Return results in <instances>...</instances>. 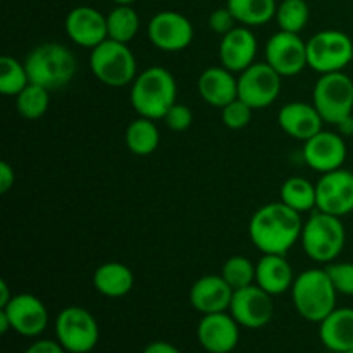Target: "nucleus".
Instances as JSON below:
<instances>
[{
  "label": "nucleus",
  "mask_w": 353,
  "mask_h": 353,
  "mask_svg": "<svg viewBox=\"0 0 353 353\" xmlns=\"http://www.w3.org/2000/svg\"><path fill=\"white\" fill-rule=\"evenodd\" d=\"M209 26L214 33L224 37L226 33H230L233 28H236V19L231 14V10L228 7H219V9L214 10L209 17Z\"/></svg>",
  "instance_id": "obj_37"
},
{
  "label": "nucleus",
  "mask_w": 353,
  "mask_h": 353,
  "mask_svg": "<svg viewBox=\"0 0 353 353\" xmlns=\"http://www.w3.org/2000/svg\"><path fill=\"white\" fill-rule=\"evenodd\" d=\"M24 353H65V350L62 348V345L59 341L38 340L33 345H30Z\"/></svg>",
  "instance_id": "obj_38"
},
{
  "label": "nucleus",
  "mask_w": 353,
  "mask_h": 353,
  "mask_svg": "<svg viewBox=\"0 0 353 353\" xmlns=\"http://www.w3.org/2000/svg\"><path fill=\"white\" fill-rule=\"evenodd\" d=\"M255 55H257V38L248 26L240 24L221 38V65L230 69L234 74H240L250 68L255 62Z\"/></svg>",
  "instance_id": "obj_19"
},
{
  "label": "nucleus",
  "mask_w": 353,
  "mask_h": 353,
  "mask_svg": "<svg viewBox=\"0 0 353 353\" xmlns=\"http://www.w3.org/2000/svg\"><path fill=\"white\" fill-rule=\"evenodd\" d=\"M309 17L310 9L305 0H283L278 3L274 19L278 21L281 31L300 34V31L305 30Z\"/></svg>",
  "instance_id": "obj_32"
},
{
  "label": "nucleus",
  "mask_w": 353,
  "mask_h": 353,
  "mask_svg": "<svg viewBox=\"0 0 353 353\" xmlns=\"http://www.w3.org/2000/svg\"><path fill=\"white\" fill-rule=\"evenodd\" d=\"M0 310L7 314L12 331L26 338H34L48 326V310L38 296L31 293H19Z\"/></svg>",
  "instance_id": "obj_15"
},
{
  "label": "nucleus",
  "mask_w": 353,
  "mask_h": 353,
  "mask_svg": "<svg viewBox=\"0 0 353 353\" xmlns=\"http://www.w3.org/2000/svg\"><path fill=\"white\" fill-rule=\"evenodd\" d=\"M336 288L326 269H307L296 276L292 299L296 312L309 323H321L336 309Z\"/></svg>",
  "instance_id": "obj_4"
},
{
  "label": "nucleus",
  "mask_w": 353,
  "mask_h": 353,
  "mask_svg": "<svg viewBox=\"0 0 353 353\" xmlns=\"http://www.w3.org/2000/svg\"><path fill=\"white\" fill-rule=\"evenodd\" d=\"M281 74L268 62H254L238 76V99L254 110L272 105L281 92Z\"/></svg>",
  "instance_id": "obj_10"
},
{
  "label": "nucleus",
  "mask_w": 353,
  "mask_h": 353,
  "mask_svg": "<svg viewBox=\"0 0 353 353\" xmlns=\"http://www.w3.org/2000/svg\"><path fill=\"white\" fill-rule=\"evenodd\" d=\"M303 221L300 212L283 202L261 207L248 223L252 243L262 254L286 255L302 238Z\"/></svg>",
  "instance_id": "obj_1"
},
{
  "label": "nucleus",
  "mask_w": 353,
  "mask_h": 353,
  "mask_svg": "<svg viewBox=\"0 0 353 353\" xmlns=\"http://www.w3.org/2000/svg\"><path fill=\"white\" fill-rule=\"evenodd\" d=\"M319 338L327 350L347 353L353 350V309H334L319 323Z\"/></svg>",
  "instance_id": "obj_24"
},
{
  "label": "nucleus",
  "mask_w": 353,
  "mask_h": 353,
  "mask_svg": "<svg viewBox=\"0 0 353 353\" xmlns=\"http://www.w3.org/2000/svg\"><path fill=\"white\" fill-rule=\"evenodd\" d=\"M9 330H12L9 317H7V314L3 310H0V333L6 334Z\"/></svg>",
  "instance_id": "obj_43"
},
{
  "label": "nucleus",
  "mask_w": 353,
  "mask_h": 353,
  "mask_svg": "<svg viewBox=\"0 0 353 353\" xmlns=\"http://www.w3.org/2000/svg\"><path fill=\"white\" fill-rule=\"evenodd\" d=\"M124 141L131 154L145 157V155L154 154L159 148L161 133L154 121L147 119V117H138V119L131 121L130 126L126 128Z\"/></svg>",
  "instance_id": "obj_27"
},
{
  "label": "nucleus",
  "mask_w": 353,
  "mask_h": 353,
  "mask_svg": "<svg viewBox=\"0 0 353 353\" xmlns=\"http://www.w3.org/2000/svg\"><path fill=\"white\" fill-rule=\"evenodd\" d=\"M300 241L310 261L317 264H331L343 252L347 243V231L341 223V217L316 209L312 216L303 223Z\"/></svg>",
  "instance_id": "obj_5"
},
{
  "label": "nucleus",
  "mask_w": 353,
  "mask_h": 353,
  "mask_svg": "<svg viewBox=\"0 0 353 353\" xmlns=\"http://www.w3.org/2000/svg\"><path fill=\"white\" fill-rule=\"evenodd\" d=\"M336 128H338V133H340L341 137H352L353 134V116L341 121L340 124H336Z\"/></svg>",
  "instance_id": "obj_41"
},
{
  "label": "nucleus",
  "mask_w": 353,
  "mask_h": 353,
  "mask_svg": "<svg viewBox=\"0 0 353 353\" xmlns=\"http://www.w3.org/2000/svg\"><path fill=\"white\" fill-rule=\"evenodd\" d=\"M165 124L169 126V130L172 131H186L193 123V112L190 110L188 105L185 103H178L176 102L174 105L169 109V112L165 114L164 117Z\"/></svg>",
  "instance_id": "obj_36"
},
{
  "label": "nucleus",
  "mask_w": 353,
  "mask_h": 353,
  "mask_svg": "<svg viewBox=\"0 0 353 353\" xmlns=\"http://www.w3.org/2000/svg\"><path fill=\"white\" fill-rule=\"evenodd\" d=\"M50 105V90L30 83L19 95L16 97V109L21 117L28 121H37L48 110Z\"/></svg>",
  "instance_id": "obj_30"
},
{
  "label": "nucleus",
  "mask_w": 353,
  "mask_h": 353,
  "mask_svg": "<svg viewBox=\"0 0 353 353\" xmlns=\"http://www.w3.org/2000/svg\"><path fill=\"white\" fill-rule=\"evenodd\" d=\"M134 274L121 262H105L93 272V286L107 299H121L133 290Z\"/></svg>",
  "instance_id": "obj_25"
},
{
  "label": "nucleus",
  "mask_w": 353,
  "mask_h": 353,
  "mask_svg": "<svg viewBox=\"0 0 353 353\" xmlns=\"http://www.w3.org/2000/svg\"><path fill=\"white\" fill-rule=\"evenodd\" d=\"M140 30V16L133 6H116L107 14V33L109 38L130 43Z\"/></svg>",
  "instance_id": "obj_29"
},
{
  "label": "nucleus",
  "mask_w": 353,
  "mask_h": 353,
  "mask_svg": "<svg viewBox=\"0 0 353 353\" xmlns=\"http://www.w3.org/2000/svg\"><path fill=\"white\" fill-rule=\"evenodd\" d=\"M347 159V143L340 133L319 131L303 145V161L310 169L321 172L336 171Z\"/></svg>",
  "instance_id": "obj_18"
},
{
  "label": "nucleus",
  "mask_w": 353,
  "mask_h": 353,
  "mask_svg": "<svg viewBox=\"0 0 353 353\" xmlns=\"http://www.w3.org/2000/svg\"><path fill=\"white\" fill-rule=\"evenodd\" d=\"M12 296L14 295H10V290H9V285H7V281H0V309L6 307L7 303L10 302Z\"/></svg>",
  "instance_id": "obj_42"
},
{
  "label": "nucleus",
  "mask_w": 353,
  "mask_h": 353,
  "mask_svg": "<svg viewBox=\"0 0 353 353\" xmlns=\"http://www.w3.org/2000/svg\"><path fill=\"white\" fill-rule=\"evenodd\" d=\"M347 353H353V350L352 352H347Z\"/></svg>",
  "instance_id": "obj_45"
},
{
  "label": "nucleus",
  "mask_w": 353,
  "mask_h": 353,
  "mask_svg": "<svg viewBox=\"0 0 353 353\" xmlns=\"http://www.w3.org/2000/svg\"><path fill=\"white\" fill-rule=\"evenodd\" d=\"M200 345L209 353H231L240 341V324L231 314H205L196 327Z\"/></svg>",
  "instance_id": "obj_17"
},
{
  "label": "nucleus",
  "mask_w": 353,
  "mask_h": 353,
  "mask_svg": "<svg viewBox=\"0 0 353 353\" xmlns=\"http://www.w3.org/2000/svg\"><path fill=\"white\" fill-rule=\"evenodd\" d=\"M312 103L327 124H340L353 116V81L350 76L340 72L321 74L314 85Z\"/></svg>",
  "instance_id": "obj_7"
},
{
  "label": "nucleus",
  "mask_w": 353,
  "mask_h": 353,
  "mask_svg": "<svg viewBox=\"0 0 353 353\" xmlns=\"http://www.w3.org/2000/svg\"><path fill=\"white\" fill-rule=\"evenodd\" d=\"M234 290L224 281L223 276L209 274L196 279L190 290V303L200 314H217L230 310Z\"/></svg>",
  "instance_id": "obj_20"
},
{
  "label": "nucleus",
  "mask_w": 353,
  "mask_h": 353,
  "mask_svg": "<svg viewBox=\"0 0 353 353\" xmlns=\"http://www.w3.org/2000/svg\"><path fill=\"white\" fill-rule=\"evenodd\" d=\"M90 69L100 83L112 88L131 85L137 78V59L128 43L107 38L90 52Z\"/></svg>",
  "instance_id": "obj_6"
},
{
  "label": "nucleus",
  "mask_w": 353,
  "mask_h": 353,
  "mask_svg": "<svg viewBox=\"0 0 353 353\" xmlns=\"http://www.w3.org/2000/svg\"><path fill=\"white\" fill-rule=\"evenodd\" d=\"M230 314L241 327L261 330V327L268 326L274 316L272 295H269L257 285L234 290Z\"/></svg>",
  "instance_id": "obj_13"
},
{
  "label": "nucleus",
  "mask_w": 353,
  "mask_h": 353,
  "mask_svg": "<svg viewBox=\"0 0 353 353\" xmlns=\"http://www.w3.org/2000/svg\"><path fill=\"white\" fill-rule=\"evenodd\" d=\"M55 336L65 352L88 353L99 343V323L83 307H65L55 319Z\"/></svg>",
  "instance_id": "obj_9"
},
{
  "label": "nucleus",
  "mask_w": 353,
  "mask_h": 353,
  "mask_svg": "<svg viewBox=\"0 0 353 353\" xmlns=\"http://www.w3.org/2000/svg\"><path fill=\"white\" fill-rule=\"evenodd\" d=\"M116 6H131V3H134L137 0H112Z\"/></svg>",
  "instance_id": "obj_44"
},
{
  "label": "nucleus",
  "mask_w": 353,
  "mask_h": 353,
  "mask_svg": "<svg viewBox=\"0 0 353 353\" xmlns=\"http://www.w3.org/2000/svg\"><path fill=\"white\" fill-rule=\"evenodd\" d=\"M316 209L343 217L353 212V172L348 169L324 172L316 185Z\"/></svg>",
  "instance_id": "obj_14"
},
{
  "label": "nucleus",
  "mask_w": 353,
  "mask_h": 353,
  "mask_svg": "<svg viewBox=\"0 0 353 353\" xmlns=\"http://www.w3.org/2000/svg\"><path fill=\"white\" fill-rule=\"evenodd\" d=\"M278 123L288 137L307 141L316 137L319 131H323L324 119L317 112L314 103L290 102L279 110Z\"/></svg>",
  "instance_id": "obj_21"
},
{
  "label": "nucleus",
  "mask_w": 353,
  "mask_h": 353,
  "mask_svg": "<svg viewBox=\"0 0 353 353\" xmlns=\"http://www.w3.org/2000/svg\"><path fill=\"white\" fill-rule=\"evenodd\" d=\"M252 112L254 109L247 102H243L241 99H234L233 102L221 109V117H223L224 126L230 130H243L250 124Z\"/></svg>",
  "instance_id": "obj_34"
},
{
  "label": "nucleus",
  "mask_w": 353,
  "mask_h": 353,
  "mask_svg": "<svg viewBox=\"0 0 353 353\" xmlns=\"http://www.w3.org/2000/svg\"><path fill=\"white\" fill-rule=\"evenodd\" d=\"M281 202L286 203L290 209L296 210V212H309V210L316 209L317 203V193L316 185L305 178H288L281 186Z\"/></svg>",
  "instance_id": "obj_28"
},
{
  "label": "nucleus",
  "mask_w": 353,
  "mask_h": 353,
  "mask_svg": "<svg viewBox=\"0 0 353 353\" xmlns=\"http://www.w3.org/2000/svg\"><path fill=\"white\" fill-rule=\"evenodd\" d=\"M24 65L30 74V81L47 90H61L72 81L78 69L74 54L65 45L47 43L37 45L28 54Z\"/></svg>",
  "instance_id": "obj_3"
},
{
  "label": "nucleus",
  "mask_w": 353,
  "mask_h": 353,
  "mask_svg": "<svg viewBox=\"0 0 353 353\" xmlns=\"http://www.w3.org/2000/svg\"><path fill=\"white\" fill-rule=\"evenodd\" d=\"M65 34L72 43L85 48H95L109 38L107 33V16L90 6H79L69 10L64 21Z\"/></svg>",
  "instance_id": "obj_16"
},
{
  "label": "nucleus",
  "mask_w": 353,
  "mask_h": 353,
  "mask_svg": "<svg viewBox=\"0 0 353 353\" xmlns=\"http://www.w3.org/2000/svg\"><path fill=\"white\" fill-rule=\"evenodd\" d=\"M196 88L203 102L217 109H223L224 105L238 99V78L224 65L207 68L200 74Z\"/></svg>",
  "instance_id": "obj_22"
},
{
  "label": "nucleus",
  "mask_w": 353,
  "mask_h": 353,
  "mask_svg": "<svg viewBox=\"0 0 353 353\" xmlns=\"http://www.w3.org/2000/svg\"><path fill=\"white\" fill-rule=\"evenodd\" d=\"M226 7L231 10L236 23L243 26H264L276 17V0H228Z\"/></svg>",
  "instance_id": "obj_26"
},
{
  "label": "nucleus",
  "mask_w": 353,
  "mask_h": 353,
  "mask_svg": "<svg viewBox=\"0 0 353 353\" xmlns=\"http://www.w3.org/2000/svg\"><path fill=\"white\" fill-rule=\"evenodd\" d=\"M327 276L341 295H353V264L352 262H331L326 268Z\"/></svg>",
  "instance_id": "obj_35"
},
{
  "label": "nucleus",
  "mask_w": 353,
  "mask_h": 353,
  "mask_svg": "<svg viewBox=\"0 0 353 353\" xmlns=\"http://www.w3.org/2000/svg\"><path fill=\"white\" fill-rule=\"evenodd\" d=\"M221 276L233 290L245 288L255 283V265L243 255H233L224 262Z\"/></svg>",
  "instance_id": "obj_33"
},
{
  "label": "nucleus",
  "mask_w": 353,
  "mask_h": 353,
  "mask_svg": "<svg viewBox=\"0 0 353 353\" xmlns=\"http://www.w3.org/2000/svg\"><path fill=\"white\" fill-rule=\"evenodd\" d=\"M265 62L283 78L300 74L307 64V41L299 33L281 31L272 34L265 43Z\"/></svg>",
  "instance_id": "obj_12"
},
{
  "label": "nucleus",
  "mask_w": 353,
  "mask_h": 353,
  "mask_svg": "<svg viewBox=\"0 0 353 353\" xmlns=\"http://www.w3.org/2000/svg\"><path fill=\"white\" fill-rule=\"evenodd\" d=\"M150 43L162 52H181L193 41V24L176 10H161L155 14L147 26Z\"/></svg>",
  "instance_id": "obj_11"
},
{
  "label": "nucleus",
  "mask_w": 353,
  "mask_h": 353,
  "mask_svg": "<svg viewBox=\"0 0 353 353\" xmlns=\"http://www.w3.org/2000/svg\"><path fill=\"white\" fill-rule=\"evenodd\" d=\"M16 183V174H14V169L10 168L9 162L3 161L0 164V193H7Z\"/></svg>",
  "instance_id": "obj_39"
},
{
  "label": "nucleus",
  "mask_w": 353,
  "mask_h": 353,
  "mask_svg": "<svg viewBox=\"0 0 353 353\" xmlns=\"http://www.w3.org/2000/svg\"><path fill=\"white\" fill-rule=\"evenodd\" d=\"M30 83V74L24 62H19L12 55L0 57V93L2 95L17 97Z\"/></svg>",
  "instance_id": "obj_31"
},
{
  "label": "nucleus",
  "mask_w": 353,
  "mask_h": 353,
  "mask_svg": "<svg viewBox=\"0 0 353 353\" xmlns=\"http://www.w3.org/2000/svg\"><path fill=\"white\" fill-rule=\"evenodd\" d=\"M353 61V40L338 30H324L307 40V64L319 74L340 72Z\"/></svg>",
  "instance_id": "obj_8"
},
{
  "label": "nucleus",
  "mask_w": 353,
  "mask_h": 353,
  "mask_svg": "<svg viewBox=\"0 0 353 353\" xmlns=\"http://www.w3.org/2000/svg\"><path fill=\"white\" fill-rule=\"evenodd\" d=\"M178 85L168 69L152 65L145 69L131 83L130 102L140 117L157 121L164 119L172 105L178 102Z\"/></svg>",
  "instance_id": "obj_2"
},
{
  "label": "nucleus",
  "mask_w": 353,
  "mask_h": 353,
  "mask_svg": "<svg viewBox=\"0 0 353 353\" xmlns=\"http://www.w3.org/2000/svg\"><path fill=\"white\" fill-rule=\"evenodd\" d=\"M293 283V268L285 255L262 254V259L255 265V285L269 295L278 296L292 290Z\"/></svg>",
  "instance_id": "obj_23"
},
{
  "label": "nucleus",
  "mask_w": 353,
  "mask_h": 353,
  "mask_svg": "<svg viewBox=\"0 0 353 353\" xmlns=\"http://www.w3.org/2000/svg\"><path fill=\"white\" fill-rule=\"evenodd\" d=\"M143 353H181L179 348H176L172 343L168 341H152L145 347Z\"/></svg>",
  "instance_id": "obj_40"
}]
</instances>
